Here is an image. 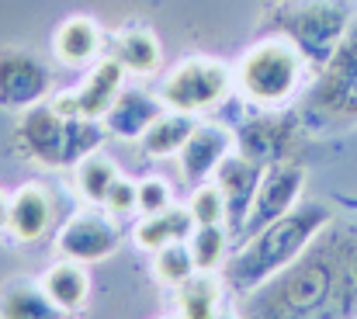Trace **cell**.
Here are the masks:
<instances>
[{
  "instance_id": "2",
  "label": "cell",
  "mask_w": 357,
  "mask_h": 319,
  "mask_svg": "<svg viewBox=\"0 0 357 319\" xmlns=\"http://www.w3.org/2000/svg\"><path fill=\"white\" fill-rule=\"evenodd\" d=\"M333 218H337V209L326 202H298L288 215L243 236L236 253H229V260L219 271L229 295L239 299L253 292L257 285H264L267 278H274L278 271H284Z\"/></svg>"
},
{
  "instance_id": "9",
  "label": "cell",
  "mask_w": 357,
  "mask_h": 319,
  "mask_svg": "<svg viewBox=\"0 0 357 319\" xmlns=\"http://www.w3.org/2000/svg\"><path fill=\"white\" fill-rule=\"evenodd\" d=\"M52 91V70L31 52L17 45L0 49V107L3 111H28V107L49 101Z\"/></svg>"
},
{
  "instance_id": "26",
  "label": "cell",
  "mask_w": 357,
  "mask_h": 319,
  "mask_svg": "<svg viewBox=\"0 0 357 319\" xmlns=\"http://www.w3.org/2000/svg\"><path fill=\"white\" fill-rule=\"evenodd\" d=\"M195 271L198 267H195V257H191L188 243H170V246L153 253V278L163 288H181Z\"/></svg>"
},
{
  "instance_id": "17",
  "label": "cell",
  "mask_w": 357,
  "mask_h": 319,
  "mask_svg": "<svg viewBox=\"0 0 357 319\" xmlns=\"http://www.w3.org/2000/svg\"><path fill=\"white\" fill-rule=\"evenodd\" d=\"M163 114V101L156 94H146L139 87H125L119 94V101L108 107V114L101 118L105 121V132L119 142H139L146 135V128Z\"/></svg>"
},
{
  "instance_id": "1",
  "label": "cell",
  "mask_w": 357,
  "mask_h": 319,
  "mask_svg": "<svg viewBox=\"0 0 357 319\" xmlns=\"http://www.w3.org/2000/svg\"><path fill=\"white\" fill-rule=\"evenodd\" d=\"M236 319H357V225L330 222L284 271L239 295Z\"/></svg>"
},
{
  "instance_id": "27",
  "label": "cell",
  "mask_w": 357,
  "mask_h": 319,
  "mask_svg": "<svg viewBox=\"0 0 357 319\" xmlns=\"http://www.w3.org/2000/svg\"><path fill=\"white\" fill-rule=\"evenodd\" d=\"M188 212L195 218V225H226V195H222V188L215 181H205V184L191 188Z\"/></svg>"
},
{
  "instance_id": "11",
  "label": "cell",
  "mask_w": 357,
  "mask_h": 319,
  "mask_svg": "<svg viewBox=\"0 0 357 319\" xmlns=\"http://www.w3.org/2000/svg\"><path fill=\"white\" fill-rule=\"evenodd\" d=\"M302 191H305V167H302V160H281V163L264 167L257 198L250 205V215H246L239 236H250V232L264 229L267 222L288 215L302 202Z\"/></svg>"
},
{
  "instance_id": "7",
  "label": "cell",
  "mask_w": 357,
  "mask_h": 319,
  "mask_svg": "<svg viewBox=\"0 0 357 319\" xmlns=\"http://www.w3.org/2000/svg\"><path fill=\"white\" fill-rule=\"evenodd\" d=\"M236 91L233 80V66L215 59V56H184L181 63H174L160 87L156 98L163 101V107L170 111H184V114H205L215 111L219 105H226Z\"/></svg>"
},
{
  "instance_id": "30",
  "label": "cell",
  "mask_w": 357,
  "mask_h": 319,
  "mask_svg": "<svg viewBox=\"0 0 357 319\" xmlns=\"http://www.w3.org/2000/svg\"><path fill=\"white\" fill-rule=\"evenodd\" d=\"M7 215H10V195L0 188V232L7 229Z\"/></svg>"
},
{
  "instance_id": "15",
  "label": "cell",
  "mask_w": 357,
  "mask_h": 319,
  "mask_svg": "<svg viewBox=\"0 0 357 319\" xmlns=\"http://www.w3.org/2000/svg\"><path fill=\"white\" fill-rule=\"evenodd\" d=\"M108 42H105V28L87 17V14H73L66 17L56 35H52V52L63 66L77 70V66H94L101 56H105Z\"/></svg>"
},
{
  "instance_id": "16",
  "label": "cell",
  "mask_w": 357,
  "mask_h": 319,
  "mask_svg": "<svg viewBox=\"0 0 357 319\" xmlns=\"http://www.w3.org/2000/svg\"><path fill=\"white\" fill-rule=\"evenodd\" d=\"M52 215H56V202L49 195L45 184H21L14 195H10V215H7V232L17 239V243H38L49 225H52Z\"/></svg>"
},
{
  "instance_id": "10",
  "label": "cell",
  "mask_w": 357,
  "mask_h": 319,
  "mask_svg": "<svg viewBox=\"0 0 357 319\" xmlns=\"http://www.w3.org/2000/svg\"><path fill=\"white\" fill-rule=\"evenodd\" d=\"M119 246L121 229L115 225L112 215L94 212V205L70 215L56 232V253L66 260H80V264H101V260L115 257Z\"/></svg>"
},
{
  "instance_id": "25",
  "label": "cell",
  "mask_w": 357,
  "mask_h": 319,
  "mask_svg": "<svg viewBox=\"0 0 357 319\" xmlns=\"http://www.w3.org/2000/svg\"><path fill=\"white\" fill-rule=\"evenodd\" d=\"M229 225H195V232L188 236V250L195 257L198 271H222V264L229 260Z\"/></svg>"
},
{
  "instance_id": "5",
  "label": "cell",
  "mask_w": 357,
  "mask_h": 319,
  "mask_svg": "<svg viewBox=\"0 0 357 319\" xmlns=\"http://www.w3.org/2000/svg\"><path fill=\"white\" fill-rule=\"evenodd\" d=\"M305 56L281 35H264L243 49L233 66L236 94L246 107H284L305 84Z\"/></svg>"
},
{
  "instance_id": "3",
  "label": "cell",
  "mask_w": 357,
  "mask_h": 319,
  "mask_svg": "<svg viewBox=\"0 0 357 319\" xmlns=\"http://www.w3.org/2000/svg\"><path fill=\"white\" fill-rule=\"evenodd\" d=\"M108 139L105 121L94 118H80V114H63L52 101L21 111L17 125H14V146L17 153L45 170H66L77 167L87 153L101 149V142Z\"/></svg>"
},
{
  "instance_id": "6",
  "label": "cell",
  "mask_w": 357,
  "mask_h": 319,
  "mask_svg": "<svg viewBox=\"0 0 357 319\" xmlns=\"http://www.w3.org/2000/svg\"><path fill=\"white\" fill-rule=\"evenodd\" d=\"M302 118L305 128H319V132H340L357 125V14L340 45L316 70L305 91Z\"/></svg>"
},
{
  "instance_id": "13",
  "label": "cell",
  "mask_w": 357,
  "mask_h": 319,
  "mask_svg": "<svg viewBox=\"0 0 357 319\" xmlns=\"http://www.w3.org/2000/svg\"><path fill=\"white\" fill-rule=\"evenodd\" d=\"M125 66L115 56H101L91 73L84 77V84L77 91H66L59 98H52V105L59 107L63 114H80V118H94L101 121L108 114V107L119 101V94L125 91Z\"/></svg>"
},
{
  "instance_id": "4",
  "label": "cell",
  "mask_w": 357,
  "mask_h": 319,
  "mask_svg": "<svg viewBox=\"0 0 357 319\" xmlns=\"http://www.w3.org/2000/svg\"><path fill=\"white\" fill-rule=\"evenodd\" d=\"M351 0H274L260 10V31L288 38L316 73L354 21Z\"/></svg>"
},
{
  "instance_id": "14",
  "label": "cell",
  "mask_w": 357,
  "mask_h": 319,
  "mask_svg": "<svg viewBox=\"0 0 357 319\" xmlns=\"http://www.w3.org/2000/svg\"><path fill=\"white\" fill-rule=\"evenodd\" d=\"M260 177H264V163L243 156L236 149L219 163V170H215V177H212V181L222 188V195H226V225H229V232H236V236L243 232V222H246L250 205H253V198H257Z\"/></svg>"
},
{
  "instance_id": "32",
  "label": "cell",
  "mask_w": 357,
  "mask_h": 319,
  "mask_svg": "<svg viewBox=\"0 0 357 319\" xmlns=\"http://www.w3.org/2000/svg\"><path fill=\"white\" fill-rule=\"evenodd\" d=\"M219 319H236V316H219Z\"/></svg>"
},
{
  "instance_id": "19",
  "label": "cell",
  "mask_w": 357,
  "mask_h": 319,
  "mask_svg": "<svg viewBox=\"0 0 357 319\" xmlns=\"http://www.w3.org/2000/svg\"><path fill=\"white\" fill-rule=\"evenodd\" d=\"M108 56H115L125 66V73H132V77H156L163 66V49H160L156 31L139 28V24L121 28L108 45Z\"/></svg>"
},
{
  "instance_id": "8",
  "label": "cell",
  "mask_w": 357,
  "mask_h": 319,
  "mask_svg": "<svg viewBox=\"0 0 357 319\" xmlns=\"http://www.w3.org/2000/svg\"><path fill=\"white\" fill-rule=\"evenodd\" d=\"M233 132H236V153L271 167L281 160H298L305 118L302 111L288 107H250V114L239 118Z\"/></svg>"
},
{
  "instance_id": "12",
  "label": "cell",
  "mask_w": 357,
  "mask_h": 319,
  "mask_svg": "<svg viewBox=\"0 0 357 319\" xmlns=\"http://www.w3.org/2000/svg\"><path fill=\"white\" fill-rule=\"evenodd\" d=\"M236 149V132L233 125L222 121H198L195 132L188 135V142L177 153V167H181V181L188 188H198L205 181L215 177L219 163Z\"/></svg>"
},
{
  "instance_id": "20",
  "label": "cell",
  "mask_w": 357,
  "mask_h": 319,
  "mask_svg": "<svg viewBox=\"0 0 357 319\" xmlns=\"http://www.w3.org/2000/svg\"><path fill=\"white\" fill-rule=\"evenodd\" d=\"M195 232V218L188 212V205H170L163 212L142 215L132 229V239L139 250L146 253H156L170 243H188V236Z\"/></svg>"
},
{
  "instance_id": "22",
  "label": "cell",
  "mask_w": 357,
  "mask_h": 319,
  "mask_svg": "<svg viewBox=\"0 0 357 319\" xmlns=\"http://www.w3.org/2000/svg\"><path fill=\"white\" fill-rule=\"evenodd\" d=\"M198 118L195 114H184V111H170L163 107V114L146 128V135L139 139V153L146 160H170L181 153V146L188 142V135L195 132Z\"/></svg>"
},
{
  "instance_id": "18",
  "label": "cell",
  "mask_w": 357,
  "mask_h": 319,
  "mask_svg": "<svg viewBox=\"0 0 357 319\" xmlns=\"http://www.w3.org/2000/svg\"><path fill=\"white\" fill-rule=\"evenodd\" d=\"M42 292L52 299V306L70 316V313H80L87 302H91V271L80 264V260H66L59 257L42 278H38Z\"/></svg>"
},
{
  "instance_id": "21",
  "label": "cell",
  "mask_w": 357,
  "mask_h": 319,
  "mask_svg": "<svg viewBox=\"0 0 357 319\" xmlns=\"http://www.w3.org/2000/svg\"><path fill=\"white\" fill-rule=\"evenodd\" d=\"M177 292V313L181 319H219L222 302L229 295L219 271H195Z\"/></svg>"
},
{
  "instance_id": "24",
  "label": "cell",
  "mask_w": 357,
  "mask_h": 319,
  "mask_svg": "<svg viewBox=\"0 0 357 319\" xmlns=\"http://www.w3.org/2000/svg\"><path fill=\"white\" fill-rule=\"evenodd\" d=\"M0 319H63L38 281L14 278L0 288Z\"/></svg>"
},
{
  "instance_id": "28",
  "label": "cell",
  "mask_w": 357,
  "mask_h": 319,
  "mask_svg": "<svg viewBox=\"0 0 357 319\" xmlns=\"http://www.w3.org/2000/svg\"><path fill=\"white\" fill-rule=\"evenodd\" d=\"M174 205V184L167 177H142L139 181V215H153L163 212Z\"/></svg>"
},
{
  "instance_id": "29",
  "label": "cell",
  "mask_w": 357,
  "mask_h": 319,
  "mask_svg": "<svg viewBox=\"0 0 357 319\" xmlns=\"http://www.w3.org/2000/svg\"><path fill=\"white\" fill-rule=\"evenodd\" d=\"M105 209L108 215H132L139 212V181H128V177H119L105 198Z\"/></svg>"
},
{
  "instance_id": "31",
  "label": "cell",
  "mask_w": 357,
  "mask_h": 319,
  "mask_svg": "<svg viewBox=\"0 0 357 319\" xmlns=\"http://www.w3.org/2000/svg\"><path fill=\"white\" fill-rule=\"evenodd\" d=\"M340 202H344V205H357V198H340Z\"/></svg>"
},
{
  "instance_id": "23",
  "label": "cell",
  "mask_w": 357,
  "mask_h": 319,
  "mask_svg": "<svg viewBox=\"0 0 357 319\" xmlns=\"http://www.w3.org/2000/svg\"><path fill=\"white\" fill-rule=\"evenodd\" d=\"M119 177H121L119 163H115L108 153L94 149V153H87V156L73 167V191H77V198H80L84 205L105 209V198H108V191H112V184H115Z\"/></svg>"
}]
</instances>
